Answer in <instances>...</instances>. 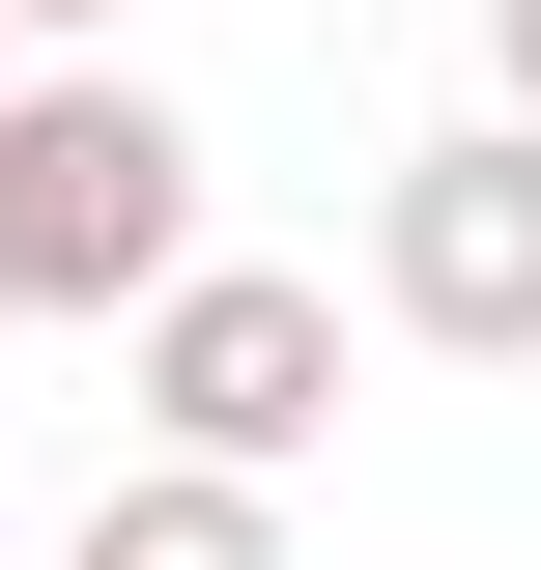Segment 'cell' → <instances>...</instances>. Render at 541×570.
Listing matches in <instances>:
<instances>
[{
  "label": "cell",
  "instance_id": "6da1fadb",
  "mask_svg": "<svg viewBox=\"0 0 541 570\" xmlns=\"http://www.w3.org/2000/svg\"><path fill=\"white\" fill-rule=\"evenodd\" d=\"M200 285V142L142 86H0V314H171Z\"/></svg>",
  "mask_w": 541,
  "mask_h": 570
},
{
  "label": "cell",
  "instance_id": "7a4b0ae2",
  "mask_svg": "<svg viewBox=\"0 0 541 570\" xmlns=\"http://www.w3.org/2000/svg\"><path fill=\"white\" fill-rule=\"evenodd\" d=\"M371 314L456 343V371H541V115L400 142V200H371Z\"/></svg>",
  "mask_w": 541,
  "mask_h": 570
},
{
  "label": "cell",
  "instance_id": "3957f363",
  "mask_svg": "<svg viewBox=\"0 0 541 570\" xmlns=\"http://www.w3.org/2000/svg\"><path fill=\"white\" fill-rule=\"evenodd\" d=\"M142 428L171 456H228V485H285L342 428V285H285V257H200L171 314H142Z\"/></svg>",
  "mask_w": 541,
  "mask_h": 570
},
{
  "label": "cell",
  "instance_id": "277c9868",
  "mask_svg": "<svg viewBox=\"0 0 541 570\" xmlns=\"http://www.w3.org/2000/svg\"><path fill=\"white\" fill-rule=\"evenodd\" d=\"M58 570H285V513L228 485V456H142V485H86V542Z\"/></svg>",
  "mask_w": 541,
  "mask_h": 570
},
{
  "label": "cell",
  "instance_id": "5b68a950",
  "mask_svg": "<svg viewBox=\"0 0 541 570\" xmlns=\"http://www.w3.org/2000/svg\"><path fill=\"white\" fill-rule=\"evenodd\" d=\"M484 86H513V115H541V0H484Z\"/></svg>",
  "mask_w": 541,
  "mask_h": 570
},
{
  "label": "cell",
  "instance_id": "8992f818",
  "mask_svg": "<svg viewBox=\"0 0 541 570\" xmlns=\"http://www.w3.org/2000/svg\"><path fill=\"white\" fill-rule=\"evenodd\" d=\"M0 29H115V0H0Z\"/></svg>",
  "mask_w": 541,
  "mask_h": 570
}]
</instances>
